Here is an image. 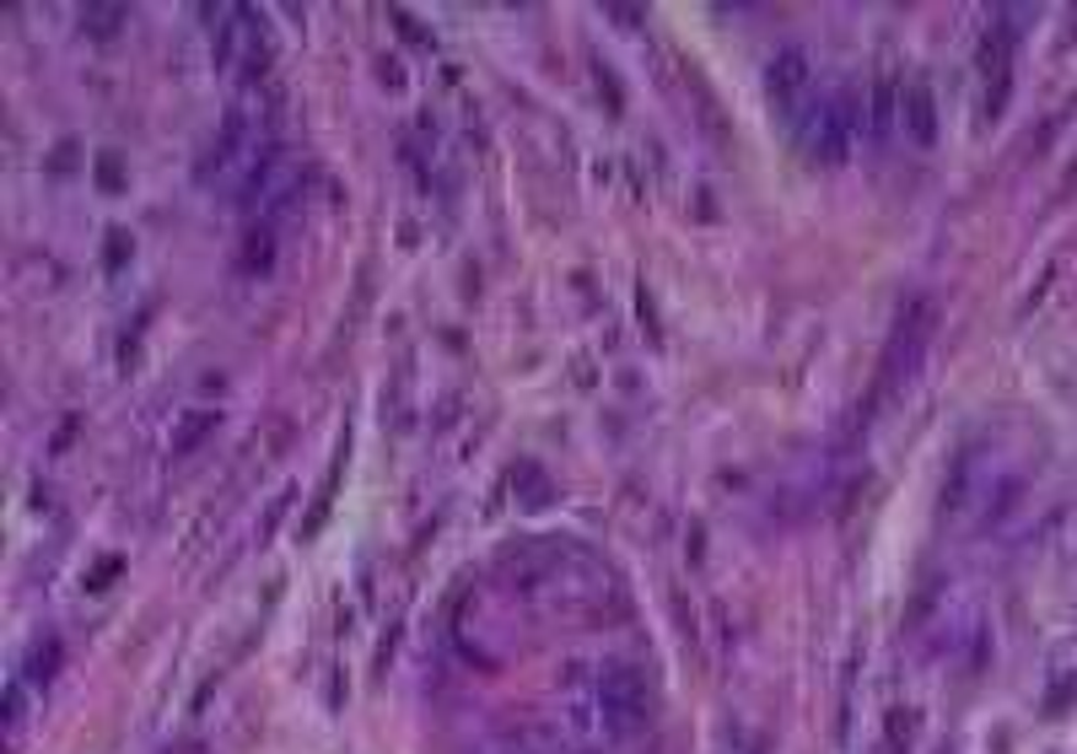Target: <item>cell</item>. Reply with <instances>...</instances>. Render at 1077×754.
<instances>
[{"mask_svg":"<svg viewBox=\"0 0 1077 754\" xmlns=\"http://www.w3.org/2000/svg\"><path fill=\"white\" fill-rule=\"evenodd\" d=\"M932 329H938V302H932V297H910V302L900 308V318H894V329H889V340H884V356H879L873 393H868V404L857 410L851 432H868L873 410L889 404L894 393H905V388L916 382L921 356H927V345H932Z\"/></svg>","mask_w":1077,"mask_h":754,"instance_id":"6da1fadb","label":"cell"},{"mask_svg":"<svg viewBox=\"0 0 1077 754\" xmlns=\"http://www.w3.org/2000/svg\"><path fill=\"white\" fill-rule=\"evenodd\" d=\"M593 711H598V728L615 733V739H635L646 733L652 722V695H646V674L635 663H598V679H593Z\"/></svg>","mask_w":1077,"mask_h":754,"instance_id":"7a4b0ae2","label":"cell"},{"mask_svg":"<svg viewBox=\"0 0 1077 754\" xmlns=\"http://www.w3.org/2000/svg\"><path fill=\"white\" fill-rule=\"evenodd\" d=\"M862 114L868 108H862V98L851 87L820 98V108H809V119H803V151H809V162L840 168L846 151H851V135L862 129Z\"/></svg>","mask_w":1077,"mask_h":754,"instance_id":"3957f363","label":"cell"},{"mask_svg":"<svg viewBox=\"0 0 1077 754\" xmlns=\"http://www.w3.org/2000/svg\"><path fill=\"white\" fill-rule=\"evenodd\" d=\"M561 561H566V545H561V539H517V545H507V550L496 556V582H502L507 593L534 598V593H545V587L555 582Z\"/></svg>","mask_w":1077,"mask_h":754,"instance_id":"277c9868","label":"cell"},{"mask_svg":"<svg viewBox=\"0 0 1077 754\" xmlns=\"http://www.w3.org/2000/svg\"><path fill=\"white\" fill-rule=\"evenodd\" d=\"M765 92H770V108L787 125H803L809 119V92H814V60H809V49H781L776 60L765 65Z\"/></svg>","mask_w":1077,"mask_h":754,"instance_id":"5b68a950","label":"cell"},{"mask_svg":"<svg viewBox=\"0 0 1077 754\" xmlns=\"http://www.w3.org/2000/svg\"><path fill=\"white\" fill-rule=\"evenodd\" d=\"M900 129L916 146H938V92H932V81L921 70L900 81Z\"/></svg>","mask_w":1077,"mask_h":754,"instance_id":"8992f818","label":"cell"},{"mask_svg":"<svg viewBox=\"0 0 1077 754\" xmlns=\"http://www.w3.org/2000/svg\"><path fill=\"white\" fill-rule=\"evenodd\" d=\"M243 146H249V108H227V119L216 129V140L205 146V162H199V179L210 184V179H221L238 157H243Z\"/></svg>","mask_w":1077,"mask_h":754,"instance_id":"52a82bcc","label":"cell"},{"mask_svg":"<svg viewBox=\"0 0 1077 754\" xmlns=\"http://www.w3.org/2000/svg\"><path fill=\"white\" fill-rule=\"evenodd\" d=\"M862 129H868L879 146L900 129V76H894V65H879V76H873V87H868V114H862Z\"/></svg>","mask_w":1077,"mask_h":754,"instance_id":"ba28073f","label":"cell"},{"mask_svg":"<svg viewBox=\"0 0 1077 754\" xmlns=\"http://www.w3.org/2000/svg\"><path fill=\"white\" fill-rule=\"evenodd\" d=\"M216 426H221V410H210V404L184 410L179 426H173V437H168V458H190V453H199L205 442L216 437Z\"/></svg>","mask_w":1077,"mask_h":754,"instance_id":"9c48e42d","label":"cell"},{"mask_svg":"<svg viewBox=\"0 0 1077 754\" xmlns=\"http://www.w3.org/2000/svg\"><path fill=\"white\" fill-rule=\"evenodd\" d=\"M60 669H65V641H60V636H38V641H33V652H27L22 679H27V685H38V690H49V685L60 679Z\"/></svg>","mask_w":1077,"mask_h":754,"instance_id":"30bf717a","label":"cell"},{"mask_svg":"<svg viewBox=\"0 0 1077 754\" xmlns=\"http://www.w3.org/2000/svg\"><path fill=\"white\" fill-rule=\"evenodd\" d=\"M512 491H517V506H528V512H545V506L555 502V485H550V475L534 458H523L512 469Z\"/></svg>","mask_w":1077,"mask_h":754,"instance_id":"8fae6325","label":"cell"},{"mask_svg":"<svg viewBox=\"0 0 1077 754\" xmlns=\"http://www.w3.org/2000/svg\"><path fill=\"white\" fill-rule=\"evenodd\" d=\"M238 264H243V275H270V264H275V227H270V221H254V227L243 232Z\"/></svg>","mask_w":1077,"mask_h":754,"instance_id":"7c38bea8","label":"cell"},{"mask_svg":"<svg viewBox=\"0 0 1077 754\" xmlns=\"http://www.w3.org/2000/svg\"><path fill=\"white\" fill-rule=\"evenodd\" d=\"M916 733H921V711L894 706L884 717V754H910L916 750Z\"/></svg>","mask_w":1077,"mask_h":754,"instance_id":"4fadbf2b","label":"cell"},{"mask_svg":"<svg viewBox=\"0 0 1077 754\" xmlns=\"http://www.w3.org/2000/svg\"><path fill=\"white\" fill-rule=\"evenodd\" d=\"M345 453H351V437H340V453H334V464H329V475H323V485H318L313 517L302 523V534H318V528H323V517H329V506H334V491H340V475H345Z\"/></svg>","mask_w":1077,"mask_h":754,"instance_id":"5bb4252c","label":"cell"},{"mask_svg":"<svg viewBox=\"0 0 1077 754\" xmlns=\"http://www.w3.org/2000/svg\"><path fill=\"white\" fill-rule=\"evenodd\" d=\"M129 22V11L125 5H81V33H92V38H114L119 27Z\"/></svg>","mask_w":1077,"mask_h":754,"instance_id":"9a60e30c","label":"cell"},{"mask_svg":"<svg viewBox=\"0 0 1077 754\" xmlns=\"http://www.w3.org/2000/svg\"><path fill=\"white\" fill-rule=\"evenodd\" d=\"M970 480H975V453H959L949 485H943V512H959V506L970 502Z\"/></svg>","mask_w":1077,"mask_h":754,"instance_id":"2e32d148","label":"cell"},{"mask_svg":"<svg viewBox=\"0 0 1077 754\" xmlns=\"http://www.w3.org/2000/svg\"><path fill=\"white\" fill-rule=\"evenodd\" d=\"M1067 706H1077V669H1062L1045 690V717H1062Z\"/></svg>","mask_w":1077,"mask_h":754,"instance_id":"e0dca14e","label":"cell"},{"mask_svg":"<svg viewBox=\"0 0 1077 754\" xmlns=\"http://www.w3.org/2000/svg\"><path fill=\"white\" fill-rule=\"evenodd\" d=\"M593 81H598V98L609 103V119H620V114H626V92H620L615 70H609V65H593Z\"/></svg>","mask_w":1077,"mask_h":754,"instance_id":"ac0fdd59","label":"cell"},{"mask_svg":"<svg viewBox=\"0 0 1077 754\" xmlns=\"http://www.w3.org/2000/svg\"><path fill=\"white\" fill-rule=\"evenodd\" d=\"M291 502H297V491H280L275 502L264 506V517H259V528H254L259 545H270V539H275V528H280V517H286V506H291Z\"/></svg>","mask_w":1077,"mask_h":754,"instance_id":"d6986e66","label":"cell"},{"mask_svg":"<svg viewBox=\"0 0 1077 754\" xmlns=\"http://www.w3.org/2000/svg\"><path fill=\"white\" fill-rule=\"evenodd\" d=\"M22 722H27V695H22V679H11V685H5V733L16 739Z\"/></svg>","mask_w":1077,"mask_h":754,"instance_id":"ffe728a7","label":"cell"},{"mask_svg":"<svg viewBox=\"0 0 1077 754\" xmlns=\"http://www.w3.org/2000/svg\"><path fill=\"white\" fill-rule=\"evenodd\" d=\"M98 184L108 188V194L125 188V162H119V151H103V157H98Z\"/></svg>","mask_w":1077,"mask_h":754,"instance_id":"44dd1931","label":"cell"},{"mask_svg":"<svg viewBox=\"0 0 1077 754\" xmlns=\"http://www.w3.org/2000/svg\"><path fill=\"white\" fill-rule=\"evenodd\" d=\"M119 571H125V561H119V556H103V561L87 571V593H103V587H108Z\"/></svg>","mask_w":1077,"mask_h":754,"instance_id":"7402d4cb","label":"cell"},{"mask_svg":"<svg viewBox=\"0 0 1077 754\" xmlns=\"http://www.w3.org/2000/svg\"><path fill=\"white\" fill-rule=\"evenodd\" d=\"M129 253H135V249H129V232L114 227V232H108V253H103V264H108V270H125Z\"/></svg>","mask_w":1077,"mask_h":754,"instance_id":"603a6c76","label":"cell"},{"mask_svg":"<svg viewBox=\"0 0 1077 754\" xmlns=\"http://www.w3.org/2000/svg\"><path fill=\"white\" fill-rule=\"evenodd\" d=\"M388 16H393V22H399V33H404V38H410V44H432V33H426V27H421V22H415V16H410V11H404V5H393V11H388Z\"/></svg>","mask_w":1077,"mask_h":754,"instance_id":"cb8c5ba5","label":"cell"},{"mask_svg":"<svg viewBox=\"0 0 1077 754\" xmlns=\"http://www.w3.org/2000/svg\"><path fill=\"white\" fill-rule=\"evenodd\" d=\"M604 16L620 22V27H641L646 22V11H635V5H604Z\"/></svg>","mask_w":1077,"mask_h":754,"instance_id":"d4e9b609","label":"cell"},{"mask_svg":"<svg viewBox=\"0 0 1077 754\" xmlns=\"http://www.w3.org/2000/svg\"><path fill=\"white\" fill-rule=\"evenodd\" d=\"M938 754H953V750H938Z\"/></svg>","mask_w":1077,"mask_h":754,"instance_id":"484cf974","label":"cell"},{"mask_svg":"<svg viewBox=\"0 0 1077 754\" xmlns=\"http://www.w3.org/2000/svg\"><path fill=\"white\" fill-rule=\"evenodd\" d=\"M582 754H593V750H582Z\"/></svg>","mask_w":1077,"mask_h":754,"instance_id":"4316f807","label":"cell"}]
</instances>
